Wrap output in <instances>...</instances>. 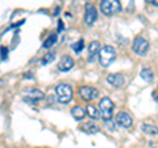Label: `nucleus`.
I'll list each match as a JSON object with an SVG mask.
<instances>
[{
    "mask_svg": "<svg viewBox=\"0 0 158 148\" xmlns=\"http://www.w3.org/2000/svg\"><path fill=\"white\" fill-rule=\"evenodd\" d=\"M116 60V49L111 45H106L102 48L99 53V61L103 67H108L111 63Z\"/></svg>",
    "mask_w": 158,
    "mask_h": 148,
    "instance_id": "obj_1",
    "label": "nucleus"
},
{
    "mask_svg": "<svg viewBox=\"0 0 158 148\" xmlns=\"http://www.w3.org/2000/svg\"><path fill=\"white\" fill-rule=\"evenodd\" d=\"M113 107H115V105L108 97H104L100 99V102H99V114H100L103 122L110 120L112 118Z\"/></svg>",
    "mask_w": 158,
    "mask_h": 148,
    "instance_id": "obj_2",
    "label": "nucleus"
},
{
    "mask_svg": "<svg viewBox=\"0 0 158 148\" xmlns=\"http://www.w3.org/2000/svg\"><path fill=\"white\" fill-rule=\"evenodd\" d=\"M100 9L104 15L110 16V15L120 13L123 11V7L118 0H103L100 3Z\"/></svg>",
    "mask_w": 158,
    "mask_h": 148,
    "instance_id": "obj_3",
    "label": "nucleus"
},
{
    "mask_svg": "<svg viewBox=\"0 0 158 148\" xmlns=\"http://www.w3.org/2000/svg\"><path fill=\"white\" fill-rule=\"evenodd\" d=\"M56 95L58 102L69 103L73 99V89L66 83H59L58 86H56Z\"/></svg>",
    "mask_w": 158,
    "mask_h": 148,
    "instance_id": "obj_4",
    "label": "nucleus"
},
{
    "mask_svg": "<svg viewBox=\"0 0 158 148\" xmlns=\"http://www.w3.org/2000/svg\"><path fill=\"white\" fill-rule=\"evenodd\" d=\"M132 48L138 56H144V54L148 52V49H149V42H148L146 38L141 37V36H137L135 40H133Z\"/></svg>",
    "mask_w": 158,
    "mask_h": 148,
    "instance_id": "obj_5",
    "label": "nucleus"
},
{
    "mask_svg": "<svg viewBox=\"0 0 158 148\" xmlns=\"http://www.w3.org/2000/svg\"><path fill=\"white\" fill-rule=\"evenodd\" d=\"M79 95H81L83 101L91 102L99 95V91L95 87H91V86H81L79 87Z\"/></svg>",
    "mask_w": 158,
    "mask_h": 148,
    "instance_id": "obj_6",
    "label": "nucleus"
},
{
    "mask_svg": "<svg viewBox=\"0 0 158 148\" xmlns=\"http://www.w3.org/2000/svg\"><path fill=\"white\" fill-rule=\"evenodd\" d=\"M115 122H116V124L118 127H121V128H129L132 126V116L129 114H127V112L124 111H120V112H117L116 116H115Z\"/></svg>",
    "mask_w": 158,
    "mask_h": 148,
    "instance_id": "obj_7",
    "label": "nucleus"
},
{
    "mask_svg": "<svg viewBox=\"0 0 158 148\" xmlns=\"http://www.w3.org/2000/svg\"><path fill=\"white\" fill-rule=\"evenodd\" d=\"M96 19H98L96 8L94 7V4L87 3L86 4V12H85V23L87 25H92V24L96 21Z\"/></svg>",
    "mask_w": 158,
    "mask_h": 148,
    "instance_id": "obj_8",
    "label": "nucleus"
},
{
    "mask_svg": "<svg viewBox=\"0 0 158 148\" xmlns=\"http://www.w3.org/2000/svg\"><path fill=\"white\" fill-rule=\"evenodd\" d=\"M107 82L113 87H123L125 85V78L120 73H112V74H108Z\"/></svg>",
    "mask_w": 158,
    "mask_h": 148,
    "instance_id": "obj_9",
    "label": "nucleus"
},
{
    "mask_svg": "<svg viewBox=\"0 0 158 148\" xmlns=\"http://www.w3.org/2000/svg\"><path fill=\"white\" fill-rule=\"evenodd\" d=\"M100 42L99 41H92L90 44V46H88V61L94 62L95 61V58L99 56V53H100Z\"/></svg>",
    "mask_w": 158,
    "mask_h": 148,
    "instance_id": "obj_10",
    "label": "nucleus"
},
{
    "mask_svg": "<svg viewBox=\"0 0 158 148\" xmlns=\"http://www.w3.org/2000/svg\"><path fill=\"white\" fill-rule=\"evenodd\" d=\"M74 66V60L70 56H63L58 62V69L61 72H69Z\"/></svg>",
    "mask_w": 158,
    "mask_h": 148,
    "instance_id": "obj_11",
    "label": "nucleus"
},
{
    "mask_svg": "<svg viewBox=\"0 0 158 148\" xmlns=\"http://www.w3.org/2000/svg\"><path fill=\"white\" fill-rule=\"evenodd\" d=\"M27 99L29 102H37V101H41L44 99V97H45V94L41 91V90H37V89H33V90H29L27 91Z\"/></svg>",
    "mask_w": 158,
    "mask_h": 148,
    "instance_id": "obj_12",
    "label": "nucleus"
},
{
    "mask_svg": "<svg viewBox=\"0 0 158 148\" xmlns=\"http://www.w3.org/2000/svg\"><path fill=\"white\" fill-rule=\"evenodd\" d=\"M71 115L75 120H82L86 116V108H83L82 106H74L71 108Z\"/></svg>",
    "mask_w": 158,
    "mask_h": 148,
    "instance_id": "obj_13",
    "label": "nucleus"
},
{
    "mask_svg": "<svg viewBox=\"0 0 158 148\" xmlns=\"http://www.w3.org/2000/svg\"><path fill=\"white\" fill-rule=\"evenodd\" d=\"M81 130L87 132V134H96V132H99V127L92 124V123H83L81 126Z\"/></svg>",
    "mask_w": 158,
    "mask_h": 148,
    "instance_id": "obj_14",
    "label": "nucleus"
},
{
    "mask_svg": "<svg viewBox=\"0 0 158 148\" xmlns=\"http://www.w3.org/2000/svg\"><path fill=\"white\" fill-rule=\"evenodd\" d=\"M86 114L91 118V119H94V120H96V119H99V110H96V107L95 106H92V105H87L86 106Z\"/></svg>",
    "mask_w": 158,
    "mask_h": 148,
    "instance_id": "obj_15",
    "label": "nucleus"
},
{
    "mask_svg": "<svg viewBox=\"0 0 158 148\" xmlns=\"http://www.w3.org/2000/svg\"><path fill=\"white\" fill-rule=\"evenodd\" d=\"M140 76H141V78H142V80H144L145 82H152L153 80H154V74H153V72L150 70L149 67L142 69L141 73H140Z\"/></svg>",
    "mask_w": 158,
    "mask_h": 148,
    "instance_id": "obj_16",
    "label": "nucleus"
},
{
    "mask_svg": "<svg viewBox=\"0 0 158 148\" xmlns=\"http://www.w3.org/2000/svg\"><path fill=\"white\" fill-rule=\"evenodd\" d=\"M141 130H142V132H145V134H148V135H156L158 132V128L156 126L146 124V123H144V124L141 126Z\"/></svg>",
    "mask_w": 158,
    "mask_h": 148,
    "instance_id": "obj_17",
    "label": "nucleus"
},
{
    "mask_svg": "<svg viewBox=\"0 0 158 148\" xmlns=\"http://www.w3.org/2000/svg\"><path fill=\"white\" fill-rule=\"evenodd\" d=\"M57 42V34H52V36H49L46 40H45V42H44V48H50V46H53L54 44Z\"/></svg>",
    "mask_w": 158,
    "mask_h": 148,
    "instance_id": "obj_18",
    "label": "nucleus"
},
{
    "mask_svg": "<svg viewBox=\"0 0 158 148\" xmlns=\"http://www.w3.org/2000/svg\"><path fill=\"white\" fill-rule=\"evenodd\" d=\"M83 48H85V41L83 40H79L78 42L73 44V49H74V52L75 53H81L83 50Z\"/></svg>",
    "mask_w": 158,
    "mask_h": 148,
    "instance_id": "obj_19",
    "label": "nucleus"
},
{
    "mask_svg": "<svg viewBox=\"0 0 158 148\" xmlns=\"http://www.w3.org/2000/svg\"><path fill=\"white\" fill-rule=\"evenodd\" d=\"M54 58H56V53H48V54H45V57L42 58V65H46V63H49V62H52Z\"/></svg>",
    "mask_w": 158,
    "mask_h": 148,
    "instance_id": "obj_20",
    "label": "nucleus"
},
{
    "mask_svg": "<svg viewBox=\"0 0 158 148\" xmlns=\"http://www.w3.org/2000/svg\"><path fill=\"white\" fill-rule=\"evenodd\" d=\"M115 124H116V122H115V120H112V119L104 122V126L107 127V130H108V131H115V130H116V128H115Z\"/></svg>",
    "mask_w": 158,
    "mask_h": 148,
    "instance_id": "obj_21",
    "label": "nucleus"
},
{
    "mask_svg": "<svg viewBox=\"0 0 158 148\" xmlns=\"http://www.w3.org/2000/svg\"><path fill=\"white\" fill-rule=\"evenodd\" d=\"M8 48H6V46H2V61L4 62L8 58Z\"/></svg>",
    "mask_w": 158,
    "mask_h": 148,
    "instance_id": "obj_22",
    "label": "nucleus"
},
{
    "mask_svg": "<svg viewBox=\"0 0 158 148\" xmlns=\"http://www.w3.org/2000/svg\"><path fill=\"white\" fill-rule=\"evenodd\" d=\"M152 97H153V99L158 102V86H157V89H156V90L152 93Z\"/></svg>",
    "mask_w": 158,
    "mask_h": 148,
    "instance_id": "obj_23",
    "label": "nucleus"
},
{
    "mask_svg": "<svg viewBox=\"0 0 158 148\" xmlns=\"http://www.w3.org/2000/svg\"><path fill=\"white\" fill-rule=\"evenodd\" d=\"M59 24H58V27H57V32L59 33V32H62L63 31V21H58Z\"/></svg>",
    "mask_w": 158,
    "mask_h": 148,
    "instance_id": "obj_24",
    "label": "nucleus"
},
{
    "mask_svg": "<svg viewBox=\"0 0 158 148\" xmlns=\"http://www.w3.org/2000/svg\"><path fill=\"white\" fill-rule=\"evenodd\" d=\"M148 3H150V4H153V6L158 7V0H148Z\"/></svg>",
    "mask_w": 158,
    "mask_h": 148,
    "instance_id": "obj_25",
    "label": "nucleus"
},
{
    "mask_svg": "<svg viewBox=\"0 0 158 148\" xmlns=\"http://www.w3.org/2000/svg\"><path fill=\"white\" fill-rule=\"evenodd\" d=\"M24 78H31V80H33V77H32L31 73H25V74H24Z\"/></svg>",
    "mask_w": 158,
    "mask_h": 148,
    "instance_id": "obj_26",
    "label": "nucleus"
}]
</instances>
